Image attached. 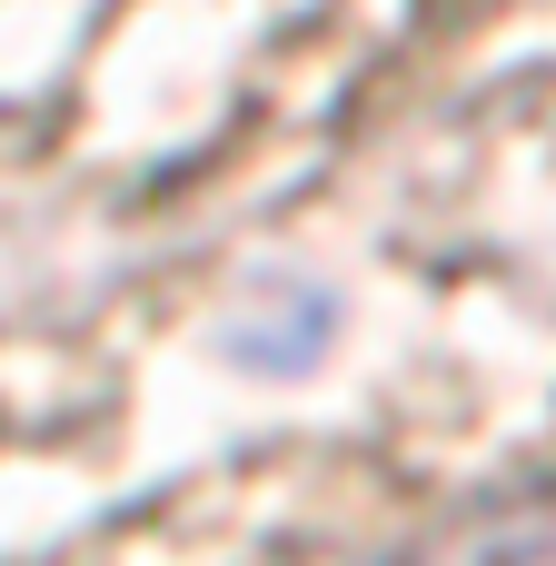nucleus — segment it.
<instances>
[{
	"instance_id": "nucleus-1",
	"label": "nucleus",
	"mask_w": 556,
	"mask_h": 566,
	"mask_svg": "<svg viewBox=\"0 0 556 566\" xmlns=\"http://www.w3.org/2000/svg\"><path fill=\"white\" fill-rule=\"evenodd\" d=\"M368 566H556V478H507L428 507Z\"/></svg>"
}]
</instances>
